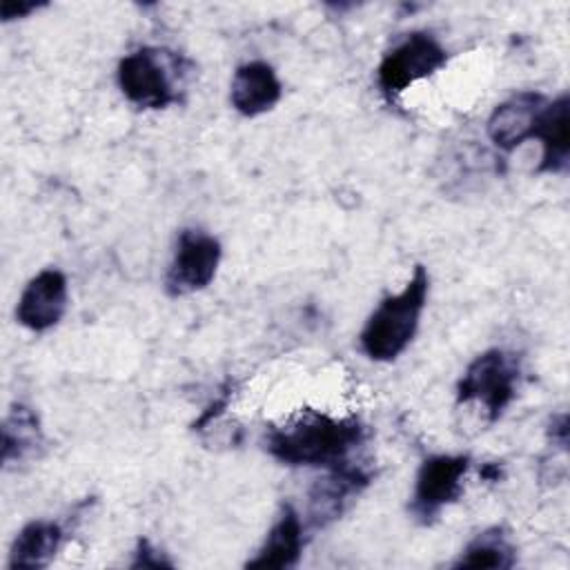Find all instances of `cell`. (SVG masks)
Returning <instances> with one entry per match:
<instances>
[{
    "mask_svg": "<svg viewBox=\"0 0 570 570\" xmlns=\"http://www.w3.org/2000/svg\"><path fill=\"white\" fill-rule=\"evenodd\" d=\"M365 443V425L356 416H332L318 410H301L281 425H269L265 450L289 468L332 470L352 463Z\"/></svg>",
    "mask_w": 570,
    "mask_h": 570,
    "instance_id": "obj_1",
    "label": "cell"
},
{
    "mask_svg": "<svg viewBox=\"0 0 570 570\" xmlns=\"http://www.w3.org/2000/svg\"><path fill=\"white\" fill-rule=\"evenodd\" d=\"M428 292V269L416 265L401 292L381 298L358 334V347L370 361L390 363L405 352L419 330Z\"/></svg>",
    "mask_w": 570,
    "mask_h": 570,
    "instance_id": "obj_2",
    "label": "cell"
},
{
    "mask_svg": "<svg viewBox=\"0 0 570 570\" xmlns=\"http://www.w3.org/2000/svg\"><path fill=\"white\" fill-rule=\"evenodd\" d=\"M519 379V356L501 347H490L474 356L461 374L456 383V405L476 403L483 407L488 423H497L517 399Z\"/></svg>",
    "mask_w": 570,
    "mask_h": 570,
    "instance_id": "obj_3",
    "label": "cell"
},
{
    "mask_svg": "<svg viewBox=\"0 0 570 570\" xmlns=\"http://www.w3.org/2000/svg\"><path fill=\"white\" fill-rule=\"evenodd\" d=\"M169 71H180V56L167 49L142 47L120 58L116 78L122 96L140 109H165L178 102L176 80Z\"/></svg>",
    "mask_w": 570,
    "mask_h": 570,
    "instance_id": "obj_4",
    "label": "cell"
},
{
    "mask_svg": "<svg viewBox=\"0 0 570 570\" xmlns=\"http://www.w3.org/2000/svg\"><path fill=\"white\" fill-rule=\"evenodd\" d=\"M448 62V49L430 31H412L394 45L376 67V85L394 102L410 85L436 73Z\"/></svg>",
    "mask_w": 570,
    "mask_h": 570,
    "instance_id": "obj_5",
    "label": "cell"
},
{
    "mask_svg": "<svg viewBox=\"0 0 570 570\" xmlns=\"http://www.w3.org/2000/svg\"><path fill=\"white\" fill-rule=\"evenodd\" d=\"M470 470L468 454H432L414 476V490L407 512L419 525H432L439 514L459 501L463 494V479Z\"/></svg>",
    "mask_w": 570,
    "mask_h": 570,
    "instance_id": "obj_6",
    "label": "cell"
},
{
    "mask_svg": "<svg viewBox=\"0 0 570 570\" xmlns=\"http://www.w3.org/2000/svg\"><path fill=\"white\" fill-rule=\"evenodd\" d=\"M220 240L203 229L185 227L178 232L171 263L165 274V292L171 298H180L205 289L220 265Z\"/></svg>",
    "mask_w": 570,
    "mask_h": 570,
    "instance_id": "obj_7",
    "label": "cell"
},
{
    "mask_svg": "<svg viewBox=\"0 0 570 570\" xmlns=\"http://www.w3.org/2000/svg\"><path fill=\"white\" fill-rule=\"evenodd\" d=\"M67 298V276L56 267L40 269L29 278L18 298L16 321L31 332H47L65 316Z\"/></svg>",
    "mask_w": 570,
    "mask_h": 570,
    "instance_id": "obj_8",
    "label": "cell"
},
{
    "mask_svg": "<svg viewBox=\"0 0 570 570\" xmlns=\"http://www.w3.org/2000/svg\"><path fill=\"white\" fill-rule=\"evenodd\" d=\"M548 98L541 91H517L499 102L485 125L490 142L501 151H512L525 140H532L537 120Z\"/></svg>",
    "mask_w": 570,
    "mask_h": 570,
    "instance_id": "obj_9",
    "label": "cell"
},
{
    "mask_svg": "<svg viewBox=\"0 0 570 570\" xmlns=\"http://www.w3.org/2000/svg\"><path fill=\"white\" fill-rule=\"evenodd\" d=\"M370 481L372 472L363 465H356L354 461L327 470V474L318 479L309 490V525L325 528L338 519L352 499L370 485Z\"/></svg>",
    "mask_w": 570,
    "mask_h": 570,
    "instance_id": "obj_10",
    "label": "cell"
},
{
    "mask_svg": "<svg viewBox=\"0 0 570 570\" xmlns=\"http://www.w3.org/2000/svg\"><path fill=\"white\" fill-rule=\"evenodd\" d=\"M281 96L283 85L269 62L249 60L236 67L229 87V102L240 116L256 118L267 114L276 107Z\"/></svg>",
    "mask_w": 570,
    "mask_h": 570,
    "instance_id": "obj_11",
    "label": "cell"
},
{
    "mask_svg": "<svg viewBox=\"0 0 570 570\" xmlns=\"http://www.w3.org/2000/svg\"><path fill=\"white\" fill-rule=\"evenodd\" d=\"M532 138L541 142L537 174H563L570 165V98L566 91L546 102Z\"/></svg>",
    "mask_w": 570,
    "mask_h": 570,
    "instance_id": "obj_12",
    "label": "cell"
},
{
    "mask_svg": "<svg viewBox=\"0 0 570 570\" xmlns=\"http://www.w3.org/2000/svg\"><path fill=\"white\" fill-rule=\"evenodd\" d=\"M303 534L305 525L301 521V514L294 510L292 503H283L265 541L261 543L256 554L245 561V568H294L303 554Z\"/></svg>",
    "mask_w": 570,
    "mask_h": 570,
    "instance_id": "obj_13",
    "label": "cell"
},
{
    "mask_svg": "<svg viewBox=\"0 0 570 570\" xmlns=\"http://www.w3.org/2000/svg\"><path fill=\"white\" fill-rule=\"evenodd\" d=\"M62 528L49 519H33L24 523L9 548L7 568L40 570L47 568L62 546Z\"/></svg>",
    "mask_w": 570,
    "mask_h": 570,
    "instance_id": "obj_14",
    "label": "cell"
},
{
    "mask_svg": "<svg viewBox=\"0 0 570 570\" xmlns=\"http://www.w3.org/2000/svg\"><path fill=\"white\" fill-rule=\"evenodd\" d=\"M42 445V430L38 414L24 405H11L2 423V463H20L36 454Z\"/></svg>",
    "mask_w": 570,
    "mask_h": 570,
    "instance_id": "obj_15",
    "label": "cell"
},
{
    "mask_svg": "<svg viewBox=\"0 0 570 570\" xmlns=\"http://www.w3.org/2000/svg\"><path fill=\"white\" fill-rule=\"evenodd\" d=\"M517 563V548L505 528L492 525L479 532L452 563V568H497L505 570Z\"/></svg>",
    "mask_w": 570,
    "mask_h": 570,
    "instance_id": "obj_16",
    "label": "cell"
},
{
    "mask_svg": "<svg viewBox=\"0 0 570 570\" xmlns=\"http://www.w3.org/2000/svg\"><path fill=\"white\" fill-rule=\"evenodd\" d=\"M131 568H171L174 561L165 557V552H160L147 537H140L136 541V550H134V559L129 563Z\"/></svg>",
    "mask_w": 570,
    "mask_h": 570,
    "instance_id": "obj_17",
    "label": "cell"
},
{
    "mask_svg": "<svg viewBox=\"0 0 570 570\" xmlns=\"http://www.w3.org/2000/svg\"><path fill=\"white\" fill-rule=\"evenodd\" d=\"M40 7H45V2H16V0H4L0 4V16L4 22H11V20H18V18H24L29 16L31 11H38Z\"/></svg>",
    "mask_w": 570,
    "mask_h": 570,
    "instance_id": "obj_18",
    "label": "cell"
},
{
    "mask_svg": "<svg viewBox=\"0 0 570 570\" xmlns=\"http://www.w3.org/2000/svg\"><path fill=\"white\" fill-rule=\"evenodd\" d=\"M548 436H550L552 445H559L566 452V448H568V414L566 412L550 419Z\"/></svg>",
    "mask_w": 570,
    "mask_h": 570,
    "instance_id": "obj_19",
    "label": "cell"
},
{
    "mask_svg": "<svg viewBox=\"0 0 570 570\" xmlns=\"http://www.w3.org/2000/svg\"><path fill=\"white\" fill-rule=\"evenodd\" d=\"M227 403H229V392H225L223 396H218L216 401H212L209 405H207V410L198 416V421L194 423V430H203L207 423H212V419H216L225 407H227Z\"/></svg>",
    "mask_w": 570,
    "mask_h": 570,
    "instance_id": "obj_20",
    "label": "cell"
},
{
    "mask_svg": "<svg viewBox=\"0 0 570 570\" xmlns=\"http://www.w3.org/2000/svg\"><path fill=\"white\" fill-rule=\"evenodd\" d=\"M479 476H481L485 483H497V481L503 479V465L497 463V461L483 463L481 470H479Z\"/></svg>",
    "mask_w": 570,
    "mask_h": 570,
    "instance_id": "obj_21",
    "label": "cell"
}]
</instances>
